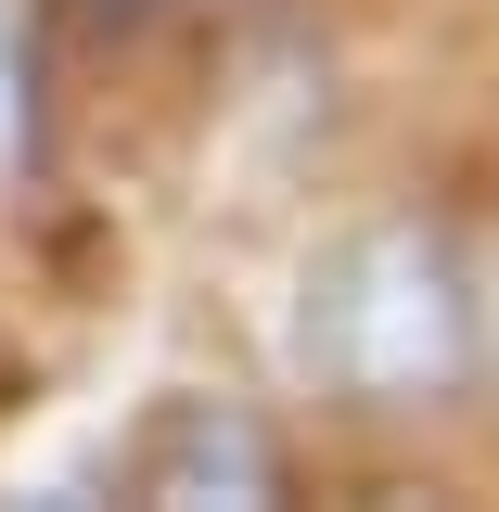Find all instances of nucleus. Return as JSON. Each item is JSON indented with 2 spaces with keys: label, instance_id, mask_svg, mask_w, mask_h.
<instances>
[{
  "label": "nucleus",
  "instance_id": "1",
  "mask_svg": "<svg viewBox=\"0 0 499 512\" xmlns=\"http://www.w3.org/2000/svg\"><path fill=\"white\" fill-rule=\"evenodd\" d=\"M333 359H346V384H372V397H436V384L461 372V295H448V256L410 244V231L359 244L346 295H333Z\"/></svg>",
  "mask_w": 499,
  "mask_h": 512
},
{
  "label": "nucleus",
  "instance_id": "2",
  "mask_svg": "<svg viewBox=\"0 0 499 512\" xmlns=\"http://www.w3.org/2000/svg\"><path fill=\"white\" fill-rule=\"evenodd\" d=\"M282 487V461L256 423H218V410H192L180 423V461H167V500H269Z\"/></svg>",
  "mask_w": 499,
  "mask_h": 512
}]
</instances>
